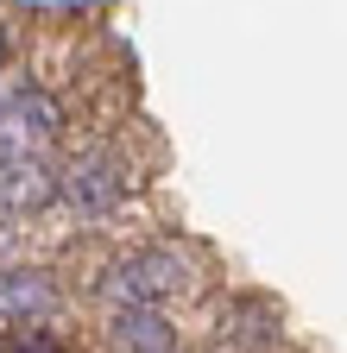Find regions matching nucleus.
<instances>
[{"label": "nucleus", "mask_w": 347, "mask_h": 353, "mask_svg": "<svg viewBox=\"0 0 347 353\" xmlns=\"http://www.w3.org/2000/svg\"><path fill=\"white\" fill-rule=\"evenodd\" d=\"M0 63H7V26H0Z\"/></svg>", "instance_id": "obj_8"}, {"label": "nucleus", "mask_w": 347, "mask_h": 353, "mask_svg": "<svg viewBox=\"0 0 347 353\" xmlns=\"http://www.w3.org/2000/svg\"><path fill=\"white\" fill-rule=\"evenodd\" d=\"M184 290H190V265H184V252H170V246L133 252L126 265H114V278H108L114 303H164V296H184Z\"/></svg>", "instance_id": "obj_3"}, {"label": "nucleus", "mask_w": 347, "mask_h": 353, "mask_svg": "<svg viewBox=\"0 0 347 353\" xmlns=\"http://www.w3.org/2000/svg\"><path fill=\"white\" fill-rule=\"evenodd\" d=\"M63 132V108L32 82L0 88V158H38Z\"/></svg>", "instance_id": "obj_1"}, {"label": "nucleus", "mask_w": 347, "mask_h": 353, "mask_svg": "<svg viewBox=\"0 0 347 353\" xmlns=\"http://www.w3.org/2000/svg\"><path fill=\"white\" fill-rule=\"evenodd\" d=\"M57 202V170L45 158H0V214H32Z\"/></svg>", "instance_id": "obj_5"}, {"label": "nucleus", "mask_w": 347, "mask_h": 353, "mask_svg": "<svg viewBox=\"0 0 347 353\" xmlns=\"http://www.w3.org/2000/svg\"><path fill=\"white\" fill-rule=\"evenodd\" d=\"M57 316V284L51 272H38V265H13V272H0V322L13 328H38Z\"/></svg>", "instance_id": "obj_4"}, {"label": "nucleus", "mask_w": 347, "mask_h": 353, "mask_svg": "<svg viewBox=\"0 0 347 353\" xmlns=\"http://www.w3.org/2000/svg\"><path fill=\"white\" fill-rule=\"evenodd\" d=\"M126 190H133V170H126V158L114 145H95V152H82L63 176H57V196L76 208V214H108L126 202Z\"/></svg>", "instance_id": "obj_2"}, {"label": "nucleus", "mask_w": 347, "mask_h": 353, "mask_svg": "<svg viewBox=\"0 0 347 353\" xmlns=\"http://www.w3.org/2000/svg\"><path fill=\"white\" fill-rule=\"evenodd\" d=\"M108 334L120 353H177V328L158 316V303H120Z\"/></svg>", "instance_id": "obj_6"}, {"label": "nucleus", "mask_w": 347, "mask_h": 353, "mask_svg": "<svg viewBox=\"0 0 347 353\" xmlns=\"http://www.w3.org/2000/svg\"><path fill=\"white\" fill-rule=\"evenodd\" d=\"M221 328H234V341H246V347H272L278 309H272V303H234L228 316H221Z\"/></svg>", "instance_id": "obj_7"}]
</instances>
